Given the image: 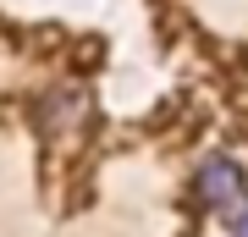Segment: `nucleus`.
Here are the masks:
<instances>
[{
    "label": "nucleus",
    "mask_w": 248,
    "mask_h": 237,
    "mask_svg": "<svg viewBox=\"0 0 248 237\" xmlns=\"http://www.w3.org/2000/svg\"><path fill=\"white\" fill-rule=\"evenodd\" d=\"M193 193H199L204 210L232 215V210L243 204V193H248V188H243V166H237L232 155H210V160L199 166V176H193Z\"/></svg>",
    "instance_id": "f257e3e1"
},
{
    "label": "nucleus",
    "mask_w": 248,
    "mask_h": 237,
    "mask_svg": "<svg viewBox=\"0 0 248 237\" xmlns=\"http://www.w3.org/2000/svg\"><path fill=\"white\" fill-rule=\"evenodd\" d=\"M232 237H248V199L232 210Z\"/></svg>",
    "instance_id": "f03ea898"
}]
</instances>
